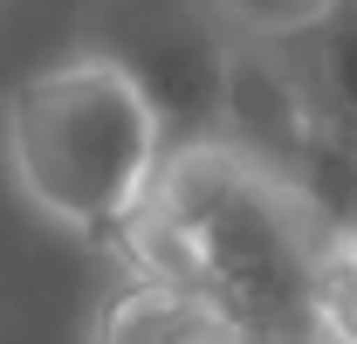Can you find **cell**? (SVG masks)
Returning a JSON list of instances; mask_svg holds the SVG:
<instances>
[{"label": "cell", "mask_w": 357, "mask_h": 344, "mask_svg": "<svg viewBox=\"0 0 357 344\" xmlns=\"http://www.w3.org/2000/svg\"><path fill=\"white\" fill-rule=\"evenodd\" d=\"M165 166V131L103 55H62L7 96V172L35 214L110 234L144 207Z\"/></svg>", "instance_id": "obj_1"}, {"label": "cell", "mask_w": 357, "mask_h": 344, "mask_svg": "<svg viewBox=\"0 0 357 344\" xmlns=\"http://www.w3.org/2000/svg\"><path fill=\"white\" fill-rule=\"evenodd\" d=\"M151 103L165 152L213 145L227 131L234 89V42L206 0H89L83 42Z\"/></svg>", "instance_id": "obj_2"}, {"label": "cell", "mask_w": 357, "mask_h": 344, "mask_svg": "<svg viewBox=\"0 0 357 344\" xmlns=\"http://www.w3.org/2000/svg\"><path fill=\"white\" fill-rule=\"evenodd\" d=\"M96 344H268L220 289L192 275H131L96 317Z\"/></svg>", "instance_id": "obj_3"}, {"label": "cell", "mask_w": 357, "mask_h": 344, "mask_svg": "<svg viewBox=\"0 0 357 344\" xmlns=\"http://www.w3.org/2000/svg\"><path fill=\"white\" fill-rule=\"evenodd\" d=\"M316 76H323V103L357 131V7H344V0H337V14L323 21Z\"/></svg>", "instance_id": "obj_4"}, {"label": "cell", "mask_w": 357, "mask_h": 344, "mask_svg": "<svg viewBox=\"0 0 357 344\" xmlns=\"http://www.w3.org/2000/svg\"><path fill=\"white\" fill-rule=\"evenodd\" d=\"M344 7H357V0H344Z\"/></svg>", "instance_id": "obj_5"}]
</instances>
